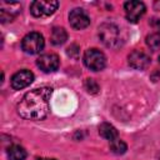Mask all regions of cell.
Returning a JSON list of instances; mask_svg holds the SVG:
<instances>
[{
  "label": "cell",
  "mask_w": 160,
  "mask_h": 160,
  "mask_svg": "<svg viewBox=\"0 0 160 160\" xmlns=\"http://www.w3.org/2000/svg\"><path fill=\"white\" fill-rule=\"evenodd\" d=\"M52 89L36 88L26 92L18 104V114L28 120H42L49 114V100Z\"/></svg>",
  "instance_id": "obj_1"
},
{
  "label": "cell",
  "mask_w": 160,
  "mask_h": 160,
  "mask_svg": "<svg viewBox=\"0 0 160 160\" xmlns=\"http://www.w3.org/2000/svg\"><path fill=\"white\" fill-rule=\"evenodd\" d=\"M99 38L101 42L108 48H116L120 44L119 29L111 22H104L99 26Z\"/></svg>",
  "instance_id": "obj_2"
},
{
  "label": "cell",
  "mask_w": 160,
  "mask_h": 160,
  "mask_svg": "<svg viewBox=\"0 0 160 160\" xmlns=\"http://www.w3.org/2000/svg\"><path fill=\"white\" fill-rule=\"evenodd\" d=\"M84 64L92 71L102 70L106 65L105 55L98 49H89L84 54Z\"/></svg>",
  "instance_id": "obj_3"
},
{
  "label": "cell",
  "mask_w": 160,
  "mask_h": 160,
  "mask_svg": "<svg viewBox=\"0 0 160 160\" xmlns=\"http://www.w3.org/2000/svg\"><path fill=\"white\" fill-rule=\"evenodd\" d=\"M45 41L40 32H30L24 36L21 41V48L28 54H38L44 49Z\"/></svg>",
  "instance_id": "obj_4"
},
{
  "label": "cell",
  "mask_w": 160,
  "mask_h": 160,
  "mask_svg": "<svg viewBox=\"0 0 160 160\" xmlns=\"http://www.w3.org/2000/svg\"><path fill=\"white\" fill-rule=\"evenodd\" d=\"M58 6H59V1L56 0H38V1L31 2L30 11L36 18L49 16L55 12Z\"/></svg>",
  "instance_id": "obj_5"
},
{
  "label": "cell",
  "mask_w": 160,
  "mask_h": 160,
  "mask_svg": "<svg viewBox=\"0 0 160 160\" xmlns=\"http://www.w3.org/2000/svg\"><path fill=\"white\" fill-rule=\"evenodd\" d=\"M124 9H125V14H126V19L130 22H138L140 20V18L145 14V5L141 1H126L124 4Z\"/></svg>",
  "instance_id": "obj_6"
},
{
  "label": "cell",
  "mask_w": 160,
  "mask_h": 160,
  "mask_svg": "<svg viewBox=\"0 0 160 160\" xmlns=\"http://www.w3.org/2000/svg\"><path fill=\"white\" fill-rule=\"evenodd\" d=\"M69 22L74 29L81 30L90 25V18L82 9H74L69 14Z\"/></svg>",
  "instance_id": "obj_7"
},
{
  "label": "cell",
  "mask_w": 160,
  "mask_h": 160,
  "mask_svg": "<svg viewBox=\"0 0 160 160\" xmlns=\"http://www.w3.org/2000/svg\"><path fill=\"white\" fill-rule=\"evenodd\" d=\"M38 66L40 68V70H42L44 72H52L55 70H58L60 60L59 56L56 54H44L41 55L38 60H36Z\"/></svg>",
  "instance_id": "obj_8"
},
{
  "label": "cell",
  "mask_w": 160,
  "mask_h": 160,
  "mask_svg": "<svg viewBox=\"0 0 160 160\" xmlns=\"http://www.w3.org/2000/svg\"><path fill=\"white\" fill-rule=\"evenodd\" d=\"M34 80V74L29 70H20L15 72L11 78V88L15 90H21L29 86Z\"/></svg>",
  "instance_id": "obj_9"
},
{
  "label": "cell",
  "mask_w": 160,
  "mask_h": 160,
  "mask_svg": "<svg viewBox=\"0 0 160 160\" xmlns=\"http://www.w3.org/2000/svg\"><path fill=\"white\" fill-rule=\"evenodd\" d=\"M129 65L136 70H144L150 65V58L140 50H134L128 56Z\"/></svg>",
  "instance_id": "obj_10"
},
{
  "label": "cell",
  "mask_w": 160,
  "mask_h": 160,
  "mask_svg": "<svg viewBox=\"0 0 160 160\" xmlns=\"http://www.w3.org/2000/svg\"><path fill=\"white\" fill-rule=\"evenodd\" d=\"M20 9H21V6L18 2H11L10 4V11H9V9H5L4 6H1V9H0V20L2 22L11 21L20 12Z\"/></svg>",
  "instance_id": "obj_11"
},
{
  "label": "cell",
  "mask_w": 160,
  "mask_h": 160,
  "mask_svg": "<svg viewBox=\"0 0 160 160\" xmlns=\"http://www.w3.org/2000/svg\"><path fill=\"white\" fill-rule=\"evenodd\" d=\"M99 134H100L104 139L110 140V141L118 139V130H116L111 124H109V122H102V124H100V126H99Z\"/></svg>",
  "instance_id": "obj_12"
},
{
  "label": "cell",
  "mask_w": 160,
  "mask_h": 160,
  "mask_svg": "<svg viewBox=\"0 0 160 160\" xmlns=\"http://www.w3.org/2000/svg\"><path fill=\"white\" fill-rule=\"evenodd\" d=\"M50 40H51V44L54 45H62L66 40H68V34L65 31L64 28H54L51 30V35H50Z\"/></svg>",
  "instance_id": "obj_13"
},
{
  "label": "cell",
  "mask_w": 160,
  "mask_h": 160,
  "mask_svg": "<svg viewBox=\"0 0 160 160\" xmlns=\"http://www.w3.org/2000/svg\"><path fill=\"white\" fill-rule=\"evenodd\" d=\"M8 156L10 160H24L26 158V151L20 145H11L8 149Z\"/></svg>",
  "instance_id": "obj_14"
},
{
  "label": "cell",
  "mask_w": 160,
  "mask_h": 160,
  "mask_svg": "<svg viewBox=\"0 0 160 160\" xmlns=\"http://www.w3.org/2000/svg\"><path fill=\"white\" fill-rule=\"evenodd\" d=\"M126 149H128L126 144H125L122 140H120V139H115V140L110 141V150H111L114 154L121 155V154H124V152L126 151Z\"/></svg>",
  "instance_id": "obj_15"
},
{
  "label": "cell",
  "mask_w": 160,
  "mask_h": 160,
  "mask_svg": "<svg viewBox=\"0 0 160 160\" xmlns=\"http://www.w3.org/2000/svg\"><path fill=\"white\" fill-rule=\"evenodd\" d=\"M146 44L151 50H160V34L154 32L146 36Z\"/></svg>",
  "instance_id": "obj_16"
},
{
  "label": "cell",
  "mask_w": 160,
  "mask_h": 160,
  "mask_svg": "<svg viewBox=\"0 0 160 160\" xmlns=\"http://www.w3.org/2000/svg\"><path fill=\"white\" fill-rule=\"evenodd\" d=\"M84 86L88 92L90 94H98L99 92V85L94 79H86L84 82Z\"/></svg>",
  "instance_id": "obj_17"
},
{
  "label": "cell",
  "mask_w": 160,
  "mask_h": 160,
  "mask_svg": "<svg viewBox=\"0 0 160 160\" xmlns=\"http://www.w3.org/2000/svg\"><path fill=\"white\" fill-rule=\"evenodd\" d=\"M66 54H68V56H70L71 59L78 60V59H79V55H80V48H79L76 44H71V45L66 49Z\"/></svg>",
  "instance_id": "obj_18"
},
{
  "label": "cell",
  "mask_w": 160,
  "mask_h": 160,
  "mask_svg": "<svg viewBox=\"0 0 160 160\" xmlns=\"http://www.w3.org/2000/svg\"><path fill=\"white\" fill-rule=\"evenodd\" d=\"M150 25L151 26H155V28H160V19H156V18L151 19L150 20Z\"/></svg>",
  "instance_id": "obj_19"
},
{
  "label": "cell",
  "mask_w": 160,
  "mask_h": 160,
  "mask_svg": "<svg viewBox=\"0 0 160 160\" xmlns=\"http://www.w3.org/2000/svg\"><path fill=\"white\" fill-rule=\"evenodd\" d=\"M154 8H155L156 10H160V0H156V1L154 2Z\"/></svg>",
  "instance_id": "obj_20"
},
{
  "label": "cell",
  "mask_w": 160,
  "mask_h": 160,
  "mask_svg": "<svg viewBox=\"0 0 160 160\" xmlns=\"http://www.w3.org/2000/svg\"><path fill=\"white\" fill-rule=\"evenodd\" d=\"M38 160H56V159H48V158H40Z\"/></svg>",
  "instance_id": "obj_21"
},
{
  "label": "cell",
  "mask_w": 160,
  "mask_h": 160,
  "mask_svg": "<svg viewBox=\"0 0 160 160\" xmlns=\"http://www.w3.org/2000/svg\"><path fill=\"white\" fill-rule=\"evenodd\" d=\"M159 62H160V56H159Z\"/></svg>",
  "instance_id": "obj_22"
}]
</instances>
